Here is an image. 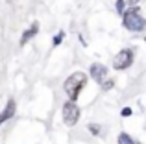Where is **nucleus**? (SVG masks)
<instances>
[{
  "instance_id": "nucleus-1",
  "label": "nucleus",
  "mask_w": 146,
  "mask_h": 144,
  "mask_svg": "<svg viewBox=\"0 0 146 144\" xmlns=\"http://www.w3.org/2000/svg\"><path fill=\"white\" fill-rule=\"evenodd\" d=\"M85 85H87V76L83 74V72H74V74L68 76L67 81H65V92L68 94L70 102L78 100L80 90H82Z\"/></svg>"
},
{
  "instance_id": "nucleus-2",
  "label": "nucleus",
  "mask_w": 146,
  "mask_h": 144,
  "mask_svg": "<svg viewBox=\"0 0 146 144\" xmlns=\"http://www.w3.org/2000/svg\"><path fill=\"white\" fill-rule=\"evenodd\" d=\"M122 17H124L126 30H129V32H143L144 30V18H143V15H141L137 6H133L126 13H122Z\"/></svg>"
},
{
  "instance_id": "nucleus-3",
  "label": "nucleus",
  "mask_w": 146,
  "mask_h": 144,
  "mask_svg": "<svg viewBox=\"0 0 146 144\" xmlns=\"http://www.w3.org/2000/svg\"><path fill=\"white\" fill-rule=\"evenodd\" d=\"M80 118V107L76 105V102H70L68 100L67 104L63 105V120L67 126H74Z\"/></svg>"
},
{
  "instance_id": "nucleus-4",
  "label": "nucleus",
  "mask_w": 146,
  "mask_h": 144,
  "mask_svg": "<svg viewBox=\"0 0 146 144\" xmlns=\"http://www.w3.org/2000/svg\"><path fill=\"white\" fill-rule=\"evenodd\" d=\"M131 63H133V52L128 50V48H126V50H120L113 59V67L117 70H126Z\"/></svg>"
},
{
  "instance_id": "nucleus-5",
  "label": "nucleus",
  "mask_w": 146,
  "mask_h": 144,
  "mask_svg": "<svg viewBox=\"0 0 146 144\" xmlns=\"http://www.w3.org/2000/svg\"><path fill=\"white\" fill-rule=\"evenodd\" d=\"M91 78H93L94 81L102 83L104 79L107 78V67H104L102 63H93V65H91Z\"/></svg>"
},
{
  "instance_id": "nucleus-6",
  "label": "nucleus",
  "mask_w": 146,
  "mask_h": 144,
  "mask_svg": "<svg viewBox=\"0 0 146 144\" xmlns=\"http://www.w3.org/2000/svg\"><path fill=\"white\" fill-rule=\"evenodd\" d=\"M15 109H17V104H15L13 98H9V100H7V104H6V107H4V111L0 113V124H4L6 120H9V118H13Z\"/></svg>"
},
{
  "instance_id": "nucleus-7",
  "label": "nucleus",
  "mask_w": 146,
  "mask_h": 144,
  "mask_svg": "<svg viewBox=\"0 0 146 144\" xmlns=\"http://www.w3.org/2000/svg\"><path fill=\"white\" fill-rule=\"evenodd\" d=\"M37 32H39V24H37V22H33V24L30 26V28L26 30L24 33H22V37H21V44H26L30 39H32V37H35V33H37Z\"/></svg>"
},
{
  "instance_id": "nucleus-8",
  "label": "nucleus",
  "mask_w": 146,
  "mask_h": 144,
  "mask_svg": "<svg viewBox=\"0 0 146 144\" xmlns=\"http://www.w3.org/2000/svg\"><path fill=\"white\" fill-rule=\"evenodd\" d=\"M118 144H135V142H133V139L128 133H120L118 135Z\"/></svg>"
},
{
  "instance_id": "nucleus-9",
  "label": "nucleus",
  "mask_w": 146,
  "mask_h": 144,
  "mask_svg": "<svg viewBox=\"0 0 146 144\" xmlns=\"http://www.w3.org/2000/svg\"><path fill=\"white\" fill-rule=\"evenodd\" d=\"M111 87H113V79H107L106 78V79H104V83H102V89L104 90H109Z\"/></svg>"
},
{
  "instance_id": "nucleus-10",
  "label": "nucleus",
  "mask_w": 146,
  "mask_h": 144,
  "mask_svg": "<svg viewBox=\"0 0 146 144\" xmlns=\"http://www.w3.org/2000/svg\"><path fill=\"white\" fill-rule=\"evenodd\" d=\"M124 0H117V4H115V7H117V11L118 13H124Z\"/></svg>"
},
{
  "instance_id": "nucleus-11",
  "label": "nucleus",
  "mask_w": 146,
  "mask_h": 144,
  "mask_svg": "<svg viewBox=\"0 0 146 144\" xmlns=\"http://www.w3.org/2000/svg\"><path fill=\"white\" fill-rule=\"evenodd\" d=\"M61 41H63V33H59V35L54 37V46H57V44H59Z\"/></svg>"
},
{
  "instance_id": "nucleus-12",
  "label": "nucleus",
  "mask_w": 146,
  "mask_h": 144,
  "mask_svg": "<svg viewBox=\"0 0 146 144\" xmlns=\"http://www.w3.org/2000/svg\"><path fill=\"white\" fill-rule=\"evenodd\" d=\"M129 115H131V109H129V107L122 109V116H129Z\"/></svg>"
},
{
  "instance_id": "nucleus-13",
  "label": "nucleus",
  "mask_w": 146,
  "mask_h": 144,
  "mask_svg": "<svg viewBox=\"0 0 146 144\" xmlns=\"http://www.w3.org/2000/svg\"><path fill=\"white\" fill-rule=\"evenodd\" d=\"M89 129L93 131L94 135H98V126H94V124H91V126H89Z\"/></svg>"
},
{
  "instance_id": "nucleus-14",
  "label": "nucleus",
  "mask_w": 146,
  "mask_h": 144,
  "mask_svg": "<svg viewBox=\"0 0 146 144\" xmlns=\"http://www.w3.org/2000/svg\"><path fill=\"white\" fill-rule=\"evenodd\" d=\"M137 2H139V0H128V4H129V6H135Z\"/></svg>"
},
{
  "instance_id": "nucleus-15",
  "label": "nucleus",
  "mask_w": 146,
  "mask_h": 144,
  "mask_svg": "<svg viewBox=\"0 0 146 144\" xmlns=\"http://www.w3.org/2000/svg\"><path fill=\"white\" fill-rule=\"evenodd\" d=\"M7 2H11V0H7Z\"/></svg>"
}]
</instances>
